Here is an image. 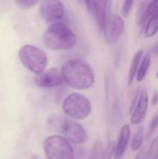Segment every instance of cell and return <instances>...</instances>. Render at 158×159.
<instances>
[{
    "mask_svg": "<svg viewBox=\"0 0 158 159\" xmlns=\"http://www.w3.org/2000/svg\"><path fill=\"white\" fill-rule=\"evenodd\" d=\"M144 55V52L142 49H139L132 61H131V63H130V67H129V78H128V84L129 86H131V84L133 83L135 77H136V75H137V72H138V69H139V66H140V63H141V61Z\"/></svg>",
    "mask_w": 158,
    "mask_h": 159,
    "instance_id": "obj_13",
    "label": "cell"
},
{
    "mask_svg": "<svg viewBox=\"0 0 158 159\" xmlns=\"http://www.w3.org/2000/svg\"><path fill=\"white\" fill-rule=\"evenodd\" d=\"M103 143L102 141L97 140L93 143L92 149L90 151L89 159H103Z\"/></svg>",
    "mask_w": 158,
    "mask_h": 159,
    "instance_id": "obj_17",
    "label": "cell"
},
{
    "mask_svg": "<svg viewBox=\"0 0 158 159\" xmlns=\"http://www.w3.org/2000/svg\"><path fill=\"white\" fill-rule=\"evenodd\" d=\"M19 59L27 70L35 75L43 72L47 64L46 52L33 45H25L20 48L19 50Z\"/></svg>",
    "mask_w": 158,
    "mask_h": 159,
    "instance_id": "obj_4",
    "label": "cell"
},
{
    "mask_svg": "<svg viewBox=\"0 0 158 159\" xmlns=\"http://www.w3.org/2000/svg\"><path fill=\"white\" fill-rule=\"evenodd\" d=\"M149 106V96L148 92L145 89H141V93L139 96V100L131 112V116H130V122L133 125H139L141 124L147 113Z\"/></svg>",
    "mask_w": 158,
    "mask_h": 159,
    "instance_id": "obj_10",
    "label": "cell"
},
{
    "mask_svg": "<svg viewBox=\"0 0 158 159\" xmlns=\"http://www.w3.org/2000/svg\"><path fill=\"white\" fill-rule=\"evenodd\" d=\"M124 30H125V21L122 16L115 15L110 24L107 42H113V43L117 42L118 39L121 37Z\"/></svg>",
    "mask_w": 158,
    "mask_h": 159,
    "instance_id": "obj_12",
    "label": "cell"
},
{
    "mask_svg": "<svg viewBox=\"0 0 158 159\" xmlns=\"http://www.w3.org/2000/svg\"><path fill=\"white\" fill-rule=\"evenodd\" d=\"M157 102H158V93L157 92H156V93H155V96H154V98H153V104H154V105H156Z\"/></svg>",
    "mask_w": 158,
    "mask_h": 159,
    "instance_id": "obj_26",
    "label": "cell"
},
{
    "mask_svg": "<svg viewBox=\"0 0 158 159\" xmlns=\"http://www.w3.org/2000/svg\"><path fill=\"white\" fill-rule=\"evenodd\" d=\"M157 128H158V114L157 115H156V116L152 118V120H151V122H150L149 129H148V133H147L146 138H147V139L151 138V137H152V135L155 133V131L156 130V129H157Z\"/></svg>",
    "mask_w": 158,
    "mask_h": 159,
    "instance_id": "obj_22",
    "label": "cell"
},
{
    "mask_svg": "<svg viewBox=\"0 0 158 159\" xmlns=\"http://www.w3.org/2000/svg\"><path fill=\"white\" fill-rule=\"evenodd\" d=\"M131 136V130L129 125H124L120 129L119 136L117 143L115 144V155H114V159H122L129 145V140Z\"/></svg>",
    "mask_w": 158,
    "mask_h": 159,
    "instance_id": "obj_11",
    "label": "cell"
},
{
    "mask_svg": "<svg viewBox=\"0 0 158 159\" xmlns=\"http://www.w3.org/2000/svg\"><path fill=\"white\" fill-rule=\"evenodd\" d=\"M151 61H152V55L150 54V52H148L145 56L143 55V57H142V59L141 61V63H140L136 77H135L138 82H142L146 77V75L148 74V71L150 69Z\"/></svg>",
    "mask_w": 158,
    "mask_h": 159,
    "instance_id": "obj_14",
    "label": "cell"
},
{
    "mask_svg": "<svg viewBox=\"0 0 158 159\" xmlns=\"http://www.w3.org/2000/svg\"><path fill=\"white\" fill-rule=\"evenodd\" d=\"M109 7H110L109 0H97L96 12H95L94 18L96 20V22L100 31L103 32L105 38H107L109 20H110Z\"/></svg>",
    "mask_w": 158,
    "mask_h": 159,
    "instance_id": "obj_9",
    "label": "cell"
},
{
    "mask_svg": "<svg viewBox=\"0 0 158 159\" xmlns=\"http://www.w3.org/2000/svg\"><path fill=\"white\" fill-rule=\"evenodd\" d=\"M157 159H158V157H157Z\"/></svg>",
    "mask_w": 158,
    "mask_h": 159,
    "instance_id": "obj_29",
    "label": "cell"
},
{
    "mask_svg": "<svg viewBox=\"0 0 158 159\" xmlns=\"http://www.w3.org/2000/svg\"><path fill=\"white\" fill-rule=\"evenodd\" d=\"M34 82L39 88L50 89L61 86L64 81L61 70L58 68H51L35 75Z\"/></svg>",
    "mask_w": 158,
    "mask_h": 159,
    "instance_id": "obj_8",
    "label": "cell"
},
{
    "mask_svg": "<svg viewBox=\"0 0 158 159\" xmlns=\"http://www.w3.org/2000/svg\"><path fill=\"white\" fill-rule=\"evenodd\" d=\"M47 126L49 129L62 133L63 137L74 144H84L88 139L86 129L76 120L66 116H53L49 118Z\"/></svg>",
    "mask_w": 158,
    "mask_h": 159,
    "instance_id": "obj_3",
    "label": "cell"
},
{
    "mask_svg": "<svg viewBox=\"0 0 158 159\" xmlns=\"http://www.w3.org/2000/svg\"><path fill=\"white\" fill-rule=\"evenodd\" d=\"M133 4H134V0H125L124 3H123V6H122V10H121V14L124 18H127L132 7H133Z\"/></svg>",
    "mask_w": 158,
    "mask_h": 159,
    "instance_id": "obj_21",
    "label": "cell"
},
{
    "mask_svg": "<svg viewBox=\"0 0 158 159\" xmlns=\"http://www.w3.org/2000/svg\"><path fill=\"white\" fill-rule=\"evenodd\" d=\"M61 72L63 81L76 90H87L95 83V75L91 66L79 60L66 61Z\"/></svg>",
    "mask_w": 158,
    "mask_h": 159,
    "instance_id": "obj_1",
    "label": "cell"
},
{
    "mask_svg": "<svg viewBox=\"0 0 158 159\" xmlns=\"http://www.w3.org/2000/svg\"><path fill=\"white\" fill-rule=\"evenodd\" d=\"M150 53H151V54L153 53L154 55H158V43H156V44L153 47L152 51H151Z\"/></svg>",
    "mask_w": 158,
    "mask_h": 159,
    "instance_id": "obj_25",
    "label": "cell"
},
{
    "mask_svg": "<svg viewBox=\"0 0 158 159\" xmlns=\"http://www.w3.org/2000/svg\"><path fill=\"white\" fill-rule=\"evenodd\" d=\"M115 143L114 141H108L105 149H103V159H112L115 155Z\"/></svg>",
    "mask_w": 158,
    "mask_h": 159,
    "instance_id": "obj_19",
    "label": "cell"
},
{
    "mask_svg": "<svg viewBox=\"0 0 158 159\" xmlns=\"http://www.w3.org/2000/svg\"><path fill=\"white\" fill-rule=\"evenodd\" d=\"M31 159H43V158H41V157H33Z\"/></svg>",
    "mask_w": 158,
    "mask_h": 159,
    "instance_id": "obj_27",
    "label": "cell"
},
{
    "mask_svg": "<svg viewBox=\"0 0 158 159\" xmlns=\"http://www.w3.org/2000/svg\"><path fill=\"white\" fill-rule=\"evenodd\" d=\"M143 140H144V128L142 126H141L137 129V131H136V133H135V135H134V137L132 139L131 150L133 152L139 151L141 149L142 145Z\"/></svg>",
    "mask_w": 158,
    "mask_h": 159,
    "instance_id": "obj_16",
    "label": "cell"
},
{
    "mask_svg": "<svg viewBox=\"0 0 158 159\" xmlns=\"http://www.w3.org/2000/svg\"><path fill=\"white\" fill-rule=\"evenodd\" d=\"M156 78H157V79H158V71H157V72H156Z\"/></svg>",
    "mask_w": 158,
    "mask_h": 159,
    "instance_id": "obj_28",
    "label": "cell"
},
{
    "mask_svg": "<svg viewBox=\"0 0 158 159\" xmlns=\"http://www.w3.org/2000/svg\"><path fill=\"white\" fill-rule=\"evenodd\" d=\"M64 115L74 120H83L91 113V102L84 95L79 93L69 94L62 102Z\"/></svg>",
    "mask_w": 158,
    "mask_h": 159,
    "instance_id": "obj_5",
    "label": "cell"
},
{
    "mask_svg": "<svg viewBox=\"0 0 158 159\" xmlns=\"http://www.w3.org/2000/svg\"><path fill=\"white\" fill-rule=\"evenodd\" d=\"M41 18L47 23L61 21L65 15V7L61 0H42L39 7Z\"/></svg>",
    "mask_w": 158,
    "mask_h": 159,
    "instance_id": "obj_7",
    "label": "cell"
},
{
    "mask_svg": "<svg viewBox=\"0 0 158 159\" xmlns=\"http://www.w3.org/2000/svg\"><path fill=\"white\" fill-rule=\"evenodd\" d=\"M43 40L47 48L52 50H66L76 43V35L65 23H51L44 32Z\"/></svg>",
    "mask_w": 158,
    "mask_h": 159,
    "instance_id": "obj_2",
    "label": "cell"
},
{
    "mask_svg": "<svg viewBox=\"0 0 158 159\" xmlns=\"http://www.w3.org/2000/svg\"><path fill=\"white\" fill-rule=\"evenodd\" d=\"M47 159H74V150L71 143L61 135H51L44 142Z\"/></svg>",
    "mask_w": 158,
    "mask_h": 159,
    "instance_id": "obj_6",
    "label": "cell"
},
{
    "mask_svg": "<svg viewBox=\"0 0 158 159\" xmlns=\"http://www.w3.org/2000/svg\"><path fill=\"white\" fill-rule=\"evenodd\" d=\"M147 151H148V147H146V146L142 147L139 151V153L137 154V156L135 157L134 159H146L147 158Z\"/></svg>",
    "mask_w": 158,
    "mask_h": 159,
    "instance_id": "obj_24",
    "label": "cell"
},
{
    "mask_svg": "<svg viewBox=\"0 0 158 159\" xmlns=\"http://www.w3.org/2000/svg\"><path fill=\"white\" fill-rule=\"evenodd\" d=\"M41 1L42 0H15L16 4L21 8H31Z\"/></svg>",
    "mask_w": 158,
    "mask_h": 159,
    "instance_id": "obj_20",
    "label": "cell"
},
{
    "mask_svg": "<svg viewBox=\"0 0 158 159\" xmlns=\"http://www.w3.org/2000/svg\"><path fill=\"white\" fill-rule=\"evenodd\" d=\"M85 2V5L88 10V12L94 17L95 12H96V5H97V0H83Z\"/></svg>",
    "mask_w": 158,
    "mask_h": 159,
    "instance_id": "obj_23",
    "label": "cell"
},
{
    "mask_svg": "<svg viewBox=\"0 0 158 159\" xmlns=\"http://www.w3.org/2000/svg\"><path fill=\"white\" fill-rule=\"evenodd\" d=\"M158 33V15H153L147 19L143 34L146 38H151Z\"/></svg>",
    "mask_w": 158,
    "mask_h": 159,
    "instance_id": "obj_15",
    "label": "cell"
},
{
    "mask_svg": "<svg viewBox=\"0 0 158 159\" xmlns=\"http://www.w3.org/2000/svg\"><path fill=\"white\" fill-rule=\"evenodd\" d=\"M153 15H158V0H153L146 7H145V10H144V14H143V17H142V24L143 22L146 21V20L153 16Z\"/></svg>",
    "mask_w": 158,
    "mask_h": 159,
    "instance_id": "obj_18",
    "label": "cell"
}]
</instances>
